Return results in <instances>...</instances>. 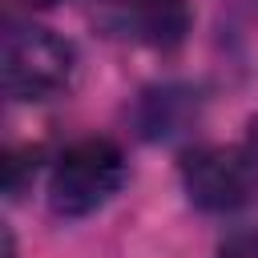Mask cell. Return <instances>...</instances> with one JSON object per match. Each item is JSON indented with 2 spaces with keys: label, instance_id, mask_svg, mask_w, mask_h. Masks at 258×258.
Returning a JSON list of instances; mask_svg holds the SVG:
<instances>
[{
  "label": "cell",
  "instance_id": "6da1fadb",
  "mask_svg": "<svg viewBox=\"0 0 258 258\" xmlns=\"http://www.w3.org/2000/svg\"><path fill=\"white\" fill-rule=\"evenodd\" d=\"M125 181V153L109 137H85L69 145L48 173V202L60 218H85L101 210Z\"/></svg>",
  "mask_w": 258,
  "mask_h": 258
},
{
  "label": "cell",
  "instance_id": "7a4b0ae2",
  "mask_svg": "<svg viewBox=\"0 0 258 258\" xmlns=\"http://www.w3.org/2000/svg\"><path fill=\"white\" fill-rule=\"evenodd\" d=\"M77 73V48L36 24L12 28L0 48V77L4 93L16 101H48L60 89H69Z\"/></svg>",
  "mask_w": 258,
  "mask_h": 258
},
{
  "label": "cell",
  "instance_id": "3957f363",
  "mask_svg": "<svg viewBox=\"0 0 258 258\" xmlns=\"http://www.w3.org/2000/svg\"><path fill=\"white\" fill-rule=\"evenodd\" d=\"M181 185L198 210H242L258 194V157L234 145H202L181 161Z\"/></svg>",
  "mask_w": 258,
  "mask_h": 258
},
{
  "label": "cell",
  "instance_id": "277c9868",
  "mask_svg": "<svg viewBox=\"0 0 258 258\" xmlns=\"http://www.w3.org/2000/svg\"><path fill=\"white\" fill-rule=\"evenodd\" d=\"M97 20L117 40L145 48H173L185 40L194 12L189 0H97Z\"/></svg>",
  "mask_w": 258,
  "mask_h": 258
},
{
  "label": "cell",
  "instance_id": "5b68a950",
  "mask_svg": "<svg viewBox=\"0 0 258 258\" xmlns=\"http://www.w3.org/2000/svg\"><path fill=\"white\" fill-rule=\"evenodd\" d=\"M177 105H185V93H177V89L149 93L145 97V113H141L145 137H169V133H177L181 121H185V117H177Z\"/></svg>",
  "mask_w": 258,
  "mask_h": 258
},
{
  "label": "cell",
  "instance_id": "8992f818",
  "mask_svg": "<svg viewBox=\"0 0 258 258\" xmlns=\"http://www.w3.org/2000/svg\"><path fill=\"white\" fill-rule=\"evenodd\" d=\"M218 258H258V230H238L218 246Z\"/></svg>",
  "mask_w": 258,
  "mask_h": 258
},
{
  "label": "cell",
  "instance_id": "52a82bcc",
  "mask_svg": "<svg viewBox=\"0 0 258 258\" xmlns=\"http://www.w3.org/2000/svg\"><path fill=\"white\" fill-rule=\"evenodd\" d=\"M28 8H52V4H60V0H24Z\"/></svg>",
  "mask_w": 258,
  "mask_h": 258
},
{
  "label": "cell",
  "instance_id": "ba28073f",
  "mask_svg": "<svg viewBox=\"0 0 258 258\" xmlns=\"http://www.w3.org/2000/svg\"><path fill=\"white\" fill-rule=\"evenodd\" d=\"M250 153L258 157V121H254V133H250Z\"/></svg>",
  "mask_w": 258,
  "mask_h": 258
}]
</instances>
